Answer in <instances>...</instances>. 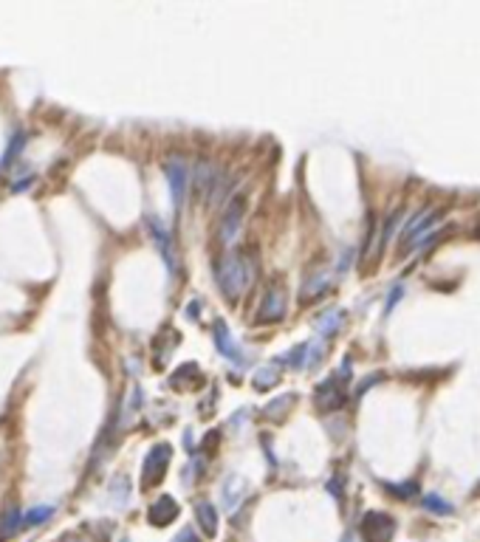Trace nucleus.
Instances as JSON below:
<instances>
[{
	"instance_id": "20",
	"label": "nucleus",
	"mask_w": 480,
	"mask_h": 542,
	"mask_svg": "<svg viewBox=\"0 0 480 542\" xmlns=\"http://www.w3.org/2000/svg\"><path fill=\"white\" fill-rule=\"evenodd\" d=\"M291 401H294V395H283V398H277V401H271V404L266 406V416H268V418H274V416H283V413L289 410L286 404H291Z\"/></svg>"
},
{
	"instance_id": "23",
	"label": "nucleus",
	"mask_w": 480,
	"mask_h": 542,
	"mask_svg": "<svg viewBox=\"0 0 480 542\" xmlns=\"http://www.w3.org/2000/svg\"><path fill=\"white\" fill-rule=\"evenodd\" d=\"M119 542H127V539H119Z\"/></svg>"
},
{
	"instance_id": "9",
	"label": "nucleus",
	"mask_w": 480,
	"mask_h": 542,
	"mask_svg": "<svg viewBox=\"0 0 480 542\" xmlns=\"http://www.w3.org/2000/svg\"><path fill=\"white\" fill-rule=\"evenodd\" d=\"M212 336H215V345H218V351H221L226 359H232L235 365H240V362H243V351L238 348V342H235L232 330L226 328V322H215V328H212Z\"/></svg>"
},
{
	"instance_id": "6",
	"label": "nucleus",
	"mask_w": 480,
	"mask_h": 542,
	"mask_svg": "<svg viewBox=\"0 0 480 542\" xmlns=\"http://www.w3.org/2000/svg\"><path fill=\"white\" fill-rule=\"evenodd\" d=\"M286 316V291L283 288H271L260 308H257V322H277Z\"/></svg>"
},
{
	"instance_id": "7",
	"label": "nucleus",
	"mask_w": 480,
	"mask_h": 542,
	"mask_svg": "<svg viewBox=\"0 0 480 542\" xmlns=\"http://www.w3.org/2000/svg\"><path fill=\"white\" fill-rule=\"evenodd\" d=\"M215 178H218V173H215V167H212L207 159H201V161L195 164V170L189 173V184H192L198 200H201V198H210Z\"/></svg>"
},
{
	"instance_id": "12",
	"label": "nucleus",
	"mask_w": 480,
	"mask_h": 542,
	"mask_svg": "<svg viewBox=\"0 0 480 542\" xmlns=\"http://www.w3.org/2000/svg\"><path fill=\"white\" fill-rule=\"evenodd\" d=\"M195 517H198V525L203 528V534H207V536H215L218 534V514H215V506L212 503L201 500L195 506Z\"/></svg>"
},
{
	"instance_id": "8",
	"label": "nucleus",
	"mask_w": 480,
	"mask_h": 542,
	"mask_svg": "<svg viewBox=\"0 0 480 542\" xmlns=\"http://www.w3.org/2000/svg\"><path fill=\"white\" fill-rule=\"evenodd\" d=\"M393 520L384 517V514H368L365 522H362V534L368 542H387L393 536Z\"/></svg>"
},
{
	"instance_id": "11",
	"label": "nucleus",
	"mask_w": 480,
	"mask_h": 542,
	"mask_svg": "<svg viewBox=\"0 0 480 542\" xmlns=\"http://www.w3.org/2000/svg\"><path fill=\"white\" fill-rule=\"evenodd\" d=\"M342 401H345V393L339 390L336 381H325L317 387V406L319 410H339Z\"/></svg>"
},
{
	"instance_id": "22",
	"label": "nucleus",
	"mask_w": 480,
	"mask_h": 542,
	"mask_svg": "<svg viewBox=\"0 0 480 542\" xmlns=\"http://www.w3.org/2000/svg\"><path fill=\"white\" fill-rule=\"evenodd\" d=\"M175 542H201V536H198V534H195L192 528H184V531H178Z\"/></svg>"
},
{
	"instance_id": "4",
	"label": "nucleus",
	"mask_w": 480,
	"mask_h": 542,
	"mask_svg": "<svg viewBox=\"0 0 480 542\" xmlns=\"http://www.w3.org/2000/svg\"><path fill=\"white\" fill-rule=\"evenodd\" d=\"M170 457H173V449H170V444H156V446L147 452V457H145V466H142V474H145L142 486H145V489L156 486V483L164 478V471H167V466H170Z\"/></svg>"
},
{
	"instance_id": "13",
	"label": "nucleus",
	"mask_w": 480,
	"mask_h": 542,
	"mask_svg": "<svg viewBox=\"0 0 480 542\" xmlns=\"http://www.w3.org/2000/svg\"><path fill=\"white\" fill-rule=\"evenodd\" d=\"M277 379H280V362H268V365H263V367L254 373L252 384H254L257 390H268Z\"/></svg>"
},
{
	"instance_id": "19",
	"label": "nucleus",
	"mask_w": 480,
	"mask_h": 542,
	"mask_svg": "<svg viewBox=\"0 0 480 542\" xmlns=\"http://www.w3.org/2000/svg\"><path fill=\"white\" fill-rule=\"evenodd\" d=\"M325 286H328V271H322V274H314V280H311V283H305V288H303L305 300H308V297H317Z\"/></svg>"
},
{
	"instance_id": "17",
	"label": "nucleus",
	"mask_w": 480,
	"mask_h": 542,
	"mask_svg": "<svg viewBox=\"0 0 480 542\" xmlns=\"http://www.w3.org/2000/svg\"><path fill=\"white\" fill-rule=\"evenodd\" d=\"M48 517H54V508L51 506H37V508H29L23 514V525H43Z\"/></svg>"
},
{
	"instance_id": "1",
	"label": "nucleus",
	"mask_w": 480,
	"mask_h": 542,
	"mask_svg": "<svg viewBox=\"0 0 480 542\" xmlns=\"http://www.w3.org/2000/svg\"><path fill=\"white\" fill-rule=\"evenodd\" d=\"M218 286L226 300H240L254 283V260L249 251H232L218 263Z\"/></svg>"
},
{
	"instance_id": "2",
	"label": "nucleus",
	"mask_w": 480,
	"mask_h": 542,
	"mask_svg": "<svg viewBox=\"0 0 480 542\" xmlns=\"http://www.w3.org/2000/svg\"><path fill=\"white\" fill-rule=\"evenodd\" d=\"M243 218H246V195H235L229 200L224 218H221V226H218V243L224 249H229L238 240L240 226H243Z\"/></svg>"
},
{
	"instance_id": "16",
	"label": "nucleus",
	"mask_w": 480,
	"mask_h": 542,
	"mask_svg": "<svg viewBox=\"0 0 480 542\" xmlns=\"http://www.w3.org/2000/svg\"><path fill=\"white\" fill-rule=\"evenodd\" d=\"M232 486H235V489H229V486L224 483V506H226V511H235V508H238V503H240L238 492H240V495L246 492V483H243L240 478H232Z\"/></svg>"
},
{
	"instance_id": "10",
	"label": "nucleus",
	"mask_w": 480,
	"mask_h": 542,
	"mask_svg": "<svg viewBox=\"0 0 480 542\" xmlns=\"http://www.w3.org/2000/svg\"><path fill=\"white\" fill-rule=\"evenodd\" d=\"M147 517H150L153 525H170V522L178 517V503H175L170 495H161V497L150 506Z\"/></svg>"
},
{
	"instance_id": "21",
	"label": "nucleus",
	"mask_w": 480,
	"mask_h": 542,
	"mask_svg": "<svg viewBox=\"0 0 480 542\" xmlns=\"http://www.w3.org/2000/svg\"><path fill=\"white\" fill-rule=\"evenodd\" d=\"M424 503H427L430 508H435V511H441V514H444V511H452V506H449V503H441V500H438L435 495H430V497H427Z\"/></svg>"
},
{
	"instance_id": "14",
	"label": "nucleus",
	"mask_w": 480,
	"mask_h": 542,
	"mask_svg": "<svg viewBox=\"0 0 480 542\" xmlns=\"http://www.w3.org/2000/svg\"><path fill=\"white\" fill-rule=\"evenodd\" d=\"M20 528H23V514L17 508L6 511V517L0 520V536H15Z\"/></svg>"
},
{
	"instance_id": "3",
	"label": "nucleus",
	"mask_w": 480,
	"mask_h": 542,
	"mask_svg": "<svg viewBox=\"0 0 480 542\" xmlns=\"http://www.w3.org/2000/svg\"><path fill=\"white\" fill-rule=\"evenodd\" d=\"M164 175L170 181V192H173V203H175V210L184 207V200H187V192H189V167L181 156H170L164 161Z\"/></svg>"
},
{
	"instance_id": "15",
	"label": "nucleus",
	"mask_w": 480,
	"mask_h": 542,
	"mask_svg": "<svg viewBox=\"0 0 480 542\" xmlns=\"http://www.w3.org/2000/svg\"><path fill=\"white\" fill-rule=\"evenodd\" d=\"M339 325H342V311H325V314L317 319V330H319L322 336H330Z\"/></svg>"
},
{
	"instance_id": "5",
	"label": "nucleus",
	"mask_w": 480,
	"mask_h": 542,
	"mask_svg": "<svg viewBox=\"0 0 480 542\" xmlns=\"http://www.w3.org/2000/svg\"><path fill=\"white\" fill-rule=\"evenodd\" d=\"M147 224H150L153 240H156V246H159V251H161V260H164L167 268H170V274H178V254H175V243H173V235H170L167 224H164L161 218H156V215H150Z\"/></svg>"
},
{
	"instance_id": "18",
	"label": "nucleus",
	"mask_w": 480,
	"mask_h": 542,
	"mask_svg": "<svg viewBox=\"0 0 480 542\" xmlns=\"http://www.w3.org/2000/svg\"><path fill=\"white\" fill-rule=\"evenodd\" d=\"M26 139H29L26 133H15V139L9 142V150H6V156L0 159V170H3V167H9V164L15 161V156H17V153H20V147L26 145Z\"/></svg>"
}]
</instances>
